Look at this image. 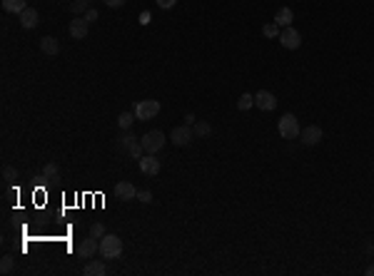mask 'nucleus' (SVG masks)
Instances as JSON below:
<instances>
[{
    "label": "nucleus",
    "mask_w": 374,
    "mask_h": 276,
    "mask_svg": "<svg viewBox=\"0 0 374 276\" xmlns=\"http://www.w3.org/2000/svg\"><path fill=\"white\" fill-rule=\"evenodd\" d=\"M322 127H317V124H309V127H304L302 132H299V140H302V145H307V147H314V145H319L322 142Z\"/></svg>",
    "instance_id": "nucleus-7"
},
{
    "label": "nucleus",
    "mask_w": 374,
    "mask_h": 276,
    "mask_svg": "<svg viewBox=\"0 0 374 276\" xmlns=\"http://www.w3.org/2000/svg\"><path fill=\"white\" fill-rule=\"evenodd\" d=\"M132 142H137V140H135V134H132V132H127V129H123V134H120V137L115 140V147H118V150H125V152H127Z\"/></svg>",
    "instance_id": "nucleus-19"
},
{
    "label": "nucleus",
    "mask_w": 374,
    "mask_h": 276,
    "mask_svg": "<svg viewBox=\"0 0 374 276\" xmlns=\"http://www.w3.org/2000/svg\"><path fill=\"white\" fill-rule=\"evenodd\" d=\"M83 274L85 276H105V274H108V266H105L100 259H92V261H87V264H85Z\"/></svg>",
    "instance_id": "nucleus-14"
},
{
    "label": "nucleus",
    "mask_w": 374,
    "mask_h": 276,
    "mask_svg": "<svg viewBox=\"0 0 374 276\" xmlns=\"http://www.w3.org/2000/svg\"><path fill=\"white\" fill-rule=\"evenodd\" d=\"M280 42H282V47H287V50H297V47H299V45H302V35H299V33H297V30H294V28H285V30H282V33H280Z\"/></svg>",
    "instance_id": "nucleus-10"
},
{
    "label": "nucleus",
    "mask_w": 374,
    "mask_h": 276,
    "mask_svg": "<svg viewBox=\"0 0 374 276\" xmlns=\"http://www.w3.org/2000/svg\"><path fill=\"white\" fill-rule=\"evenodd\" d=\"M95 254H100V241L95 237H87L78 244V256L80 259H95Z\"/></svg>",
    "instance_id": "nucleus-8"
},
{
    "label": "nucleus",
    "mask_w": 374,
    "mask_h": 276,
    "mask_svg": "<svg viewBox=\"0 0 374 276\" xmlns=\"http://www.w3.org/2000/svg\"><path fill=\"white\" fill-rule=\"evenodd\" d=\"M137 201H142V204H152V192H147V189L137 192Z\"/></svg>",
    "instance_id": "nucleus-29"
},
{
    "label": "nucleus",
    "mask_w": 374,
    "mask_h": 276,
    "mask_svg": "<svg viewBox=\"0 0 374 276\" xmlns=\"http://www.w3.org/2000/svg\"><path fill=\"white\" fill-rule=\"evenodd\" d=\"M170 140L175 142V147H187V145L195 140V132H192V127H190V124H180V127H175V129H172Z\"/></svg>",
    "instance_id": "nucleus-5"
},
{
    "label": "nucleus",
    "mask_w": 374,
    "mask_h": 276,
    "mask_svg": "<svg viewBox=\"0 0 374 276\" xmlns=\"http://www.w3.org/2000/svg\"><path fill=\"white\" fill-rule=\"evenodd\" d=\"M70 35H73V40H85L87 38V30H90V23L85 20V18H80V15H73V20H70Z\"/></svg>",
    "instance_id": "nucleus-9"
},
{
    "label": "nucleus",
    "mask_w": 374,
    "mask_h": 276,
    "mask_svg": "<svg viewBox=\"0 0 374 276\" xmlns=\"http://www.w3.org/2000/svg\"><path fill=\"white\" fill-rule=\"evenodd\" d=\"M90 10V0H73L70 3V13L73 15H85Z\"/></svg>",
    "instance_id": "nucleus-21"
},
{
    "label": "nucleus",
    "mask_w": 374,
    "mask_h": 276,
    "mask_svg": "<svg viewBox=\"0 0 374 276\" xmlns=\"http://www.w3.org/2000/svg\"><path fill=\"white\" fill-rule=\"evenodd\" d=\"M140 142L145 147V155H157L165 147L167 137H165V132H160V129H150V132H145V137Z\"/></svg>",
    "instance_id": "nucleus-2"
},
{
    "label": "nucleus",
    "mask_w": 374,
    "mask_h": 276,
    "mask_svg": "<svg viewBox=\"0 0 374 276\" xmlns=\"http://www.w3.org/2000/svg\"><path fill=\"white\" fill-rule=\"evenodd\" d=\"M140 23H142V25H147V23H150V13H147V10L140 15Z\"/></svg>",
    "instance_id": "nucleus-33"
},
{
    "label": "nucleus",
    "mask_w": 374,
    "mask_h": 276,
    "mask_svg": "<svg viewBox=\"0 0 374 276\" xmlns=\"http://www.w3.org/2000/svg\"><path fill=\"white\" fill-rule=\"evenodd\" d=\"M25 8H28V0H3V10H5V13L20 15Z\"/></svg>",
    "instance_id": "nucleus-17"
},
{
    "label": "nucleus",
    "mask_w": 374,
    "mask_h": 276,
    "mask_svg": "<svg viewBox=\"0 0 374 276\" xmlns=\"http://www.w3.org/2000/svg\"><path fill=\"white\" fill-rule=\"evenodd\" d=\"M3 179L15 182V179H18V169H15V167H10V164H5V167H3Z\"/></svg>",
    "instance_id": "nucleus-27"
},
{
    "label": "nucleus",
    "mask_w": 374,
    "mask_h": 276,
    "mask_svg": "<svg viewBox=\"0 0 374 276\" xmlns=\"http://www.w3.org/2000/svg\"><path fill=\"white\" fill-rule=\"evenodd\" d=\"M90 237H95V239H102V237H105V224L95 222V224L90 227Z\"/></svg>",
    "instance_id": "nucleus-28"
},
{
    "label": "nucleus",
    "mask_w": 374,
    "mask_h": 276,
    "mask_svg": "<svg viewBox=\"0 0 374 276\" xmlns=\"http://www.w3.org/2000/svg\"><path fill=\"white\" fill-rule=\"evenodd\" d=\"M252 107H254V95H249V92L240 95V100H237V110L247 112V110H252Z\"/></svg>",
    "instance_id": "nucleus-23"
},
{
    "label": "nucleus",
    "mask_w": 374,
    "mask_h": 276,
    "mask_svg": "<svg viewBox=\"0 0 374 276\" xmlns=\"http://www.w3.org/2000/svg\"><path fill=\"white\" fill-rule=\"evenodd\" d=\"M18 20H20V25H23L25 30H33V28H38L40 15H38V10H35V8H25V10L18 15Z\"/></svg>",
    "instance_id": "nucleus-12"
},
{
    "label": "nucleus",
    "mask_w": 374,
    "mask_h": 276,
    "mask_svg": "<svg viewBox=\"0 0 374 276\" xmlns=\"http://www.w3.org/2000/svg\"><path fill=\"white\" fill-rule=\"evenodd\" d=\"M58 174H60V167H58L55 162H47V164L42 167L40 179H45V182H52V179H58Z\"/></svg>",
    "instance_id": "nucleus-18"
},
{
    "label": "nucleus",
    "mask_w": 374,
    "mask_h": 276,
    "mask_svg": "<svg viewBox=\"0 0 374 276\" xmlns=\"http://www.w3.org/2000/svg\"><path fill=\"white\" fill-rule=\"evenodd\" d=\"M40 50L45 52V55H50V57H55L58 52H60V42H58V38H42L40 40Z\"/></svg>",
    "instance_id": "nucleus-15"
},
{
    "label": "nucleus",
    "mask_w": 374,
    "mask_h": 276,
    "mask_svg": "<svg viewBox=\"0 0 374 276\" xmlns=\"http://www.w3.org/2000/svg\"><path fill=\"white\" fill-rule=\"evenodd\" d=\"M155 3H157V8L170 10V8H175V3H177V0H155Z\"/></svg>",
    "instance_id": "nucleus-30"
},
{
    "label": "nucleus",
    "mask_w": 374,
    "mask_h": 276,
    "mask_svg": "<svg viewBox=\"0 0 374 276\" xmlns=\"http://www.w3.org/2000/svg\"><path fill=\"white\" fill-rule=\"evenodd\" d=\"M68 3H73V0H68Z\"/></svg>",
    "instance_id": "nucleus-36"
},
{
    "label": "nucleus",
    "mask_w": 374,
    "mask_h": 276,
    "mask_svg": "<svg viewBox=\"0 0 374 276\" xmlns=\"http://www.w3.org/2000/svg\"><path fill=\"white\" fill-rule=\"evenodd\" d=\"M280 25L277 23H267V25H262V35L264 38H270V40H275V38H280Z\"/></svg>",
    "instance_id": "nucleus-24"
},
{
    "label": "nucleus",
    "mask_w": 374,
    "mask_h": 276,
    "mask_svg": "<svg viewBox=\"0 0 374 276\" xmlns=\"http://www.w3.org/2000/svg\"><path fill=\"white\" fill-rule=\"evenodd\" d=\"M123 254V239L115 234H105L100 239V256L102 259H120Z\"/></svg>",
    "instance_id": "nucleus-1"
},
{
    "label": "nucleus",
    "mask_w": 374,
    "mask_h": 276,
    "mask_svg": "<svg viewBox=\"0 0 374 276\" xmlns=\"http://www.w3.org/2000/svg\"><path fill=\"white\" fill-rule=\"evenodd\" d=\"M367 274H369V276H374V266H369V269H367Z\"/></svg>",
    "instance_id": "nucleus-35"
},
{
    "label": "nucleus",
    "mask_w": 374,
    "mask_h": 276,
    "mask_svg": "<svg viewBox=\"0 0 374 276\" xmlns=\"http://www.w3.org/2000/svg\"><path fill=\"white\" fill-rule=\"evenodd\" d=\"M135 124V112H123V115H118V127L120 129H130Z\"/></svg>",
    "instance_id": "nucleus-25"
},
{
    "label": "nucleus",
    "mask_w": 374,
    "mask_h": 276,
    "mask_svg": "<svg viewBox=\"0 0 374 276\" xmlns=\"http://www.w3.org/2000/svg\"><path fill=\"white\" fill-rule=\"evenodd\" d=\"M160 115V102L157 100H140L135 105V117L147 122V119H155Z\"/></svg>",
    "instance_id": "nucleus-4"
},
{
    "label": "nucleus",
    "mask_w": 374,
    "mask_h": 276,
    "mask_svg": "<svg viewBox=\"0 0 374 276\" xmlns=\"http://www.w3.org/2000/svg\"><path fill=\"white\" fill-rule=\"evenodd\" d=\"M277 129H280V137H285V140H297L299 132H302L299 119L294 117V115H282L280 124H277Z\"/></svg>",
    "instance_id": "nucleus-3"
},
{
    "label": "nucleus",
    "mask_w": 374,
    "mask_h": 276,
    "mask_svg": "<svg viewBox=\"0 0 374 276\" xmlns=\"http://www.w3.org/2000/svg\"><path fill=\"white\" fill-rule=\"evenodd\" d=\"M254 107L262 112H272L277 107V97L270 90H259V92H254Z\"/></svg>",
    "instance_id": "nucleus-6"
},
{
    "label": "nucleus",
    "mask_w": 374,
    "mask_h": 276,
    "mask_svg": "<svg viewBox=\"0 0 374 276\" xmlns=\"http://www.w3.org/2000/svg\"><path fill=\"white\" fill-rule=\"evenodd\" d=\"M83 18H85V20H87V23H95V20H97V18H100V15H97V10H92V8H90V10H87V13H85Z\"/></svg>",
    "instance_id": "nucleus-31"
},
{
    "label": "nucleus",
    "mask_w": 374,
    "mask_h": 276,
    "mask_svg": "<svg viewBox=\"0 0 374 276\" xmlns=\"http://www.w3.org/2000/svg\"><path fill=\"white\" fill-rule=\"evenodd\" d=\"M192 132H195V137H209V134H212V127H209L207 122L197 119V122L192 124Z\"/></svg>",
    "instance_id": "nucleus-20"
},
{
    "label": "nucleus",
    "mask_w": 374,
    "mask_h": 276,
    "mask_svg": "<svg viewBox=\"0 0 374 276\" xmlns=\"http://www.w3.org/2000/svg\"><path fill=\"white\" fill-rule=\"evenodd\" d=\"M142 152H145L142 142H132V145H130V150H127V155H130L132 159H140V157H142Z\"/></svg>",
    "instance_id": "nucleus-26"
},
{
    "label": "nucleus",
    "mask_w": 374,
    "mask_h": 276,
    "mask_svg": "<svg viewBox=\"0 0 374 276\" xmlns=\"http://www.w3.org/2000/svg\"><path fill=\"white\" fill-rule=\"evenodd\" d=\"M137 162H140V172L145 177H157L160 174V159H155V155H145Z\"/></svg>",
    "instance_id": "nucleus-11"
},
{
    "label": "nucleus",
    "mask_w": 374,
    "mask_h": 276,
    "mask_svg": "<svg viewBox=\"0 0 374 276\" xmlns=\"http://www.w3.org/2000/svg\"><path fill=\"white\" fill-rule=\"evenodd\" d=\"M195 122H197V117H195V115H185V124H190V127H192Z\"/></svg>",
    "instance_id": "nucleus-34"
},
{
    "label": "nucleus",
    "mask_w": 374,
    "mask_h": 276,
    "mask_svg": "<svg viewBox=\"0 0 374 276\" xmlns=\"http://www.w3.org/2000/svg\"><path fill=\"white\" fill-rule=\"evenodd\" d=\"M13 269H15V259H13L10 254H5V256L0 259V274L8 276V274H13Z\"/></svg>",
    "instance_id": "nucleus-22"
},
{
    "label": "nucleus",
    "mask_w": 374,
    "mask_h": 276,
    "mask_svg": "<svg viewBox=\"0 0 374 276\" xmlns=\"http://www.w3.org/2000/svg\"><path fill=\"white\" fill-rule=\"evenodd\" d=\"M115 197L123 199V201L137 199V189H135V184H130V182H118V184H115Z\"/></svg>",
    "instance_id": "nucleus-13"
},
{
    "label": "nucleus",
    "mask_w": 374,
    "mask_h": 276,
    "mask_svg": "<svg viewBox=\"0 0 374 276\" xmlns=\"http://www.w3.org/2000/svg\"><path fill=\"white\" fill-rule=\"evenodd\" d=\"M102 3H105L108 8H123L125 5V0H102Z\"/></svg>",
    "instance_id": "nucleus-32"
},
{
    "label": "nucleus",
    "mask_w": 374,
    "mask_h": 276,
    "mask_svg": "<svg viewBox=\"0 0 374 276\" xmlns=\"http://www.w3.org/2000/svg\"><path fill=\"white\" fill-rule=\"evenodd\" d=\"M292 20H294L292 8H280V10H277V15H275V23H277L280 28H290Z\"/></svg>",
    "instance_id": "nucleus-16"
}]
</instances>
